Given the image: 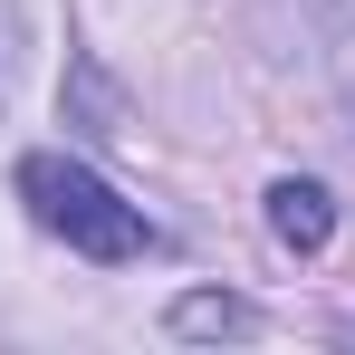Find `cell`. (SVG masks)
<instances>
[{
  "label": "cell",
  "mask_w": 355,
  "mask_h": 355,
  "mask_svg": "<svg viewBox=\"0 0 355 355\" xmlns=\"http://www.w3.org/2000/svg\"><path fill=\"white\" fill-rule=\"evenodd\" d=\"M269 231H279V250H327V231H336V202H327V182H269Z\"/></svg>",
  "instance_id": "obj_2"
},
{
  "label": "cell",
  "mask_w": 355,
  "mask_h": 355,
  "mask_svg": "<svg viewBox=\"0 0 355 355\" xmlns=\"http://www.w3.org/2000/svg\"><path fill=\"white\" fill-rule=\"evenodd\" d=\"M173 327L182 336H231V327H250V307H240V297H182Z\"/></svg>",
  "instance_id": "obj_3"
},
{
  "label": "cell",
  "mask_w": 355,
  "mask_h": 355,
  "mask_svg": "<svg viewBox=\"0 0 355 355\" xmlns=\"http://www.w3.org/2000/svg\"><path fill=\"white\" fill-rule=\"evenodd\" d=\"M19 202L39 211V231H58L67 250H87L106 269L154 250V221L125 202L116 182H96L87 164H67V154H19Z\"/></svg>",
  "instance_id": "obj_1"
},
{
  "label": "cell",
  "mask_w": 355,
  "mask_h": 355,
  "mask_svg": "<svg viewBox=\"0 0 355 355\" xmlns=\"http://www.w3.org/2000/svg\"><path fill=\"white\" fill-rule=\"evenodd\" d=\"M10 58H19V19H10V0H0V96H10Z\"/></svg>",
  "instance_id": "obj_4"
}]
</instances>
